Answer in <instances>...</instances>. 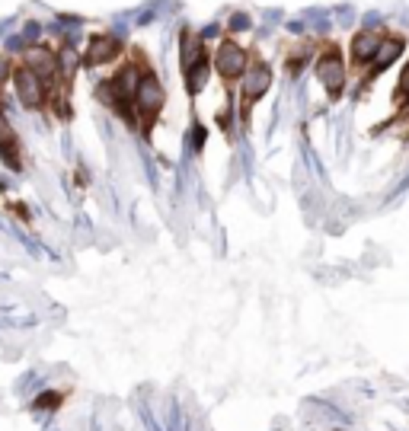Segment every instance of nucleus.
Here are the masks:
<instances>
[{
  "label": "nucleus",
  "instance_id": "obj_1",
  "mask_svg": "<svg viewBox=\"0 0 409 431\" xmlns=\"http://www.w3.org/2000/svg\"><path fill=\"white\" fill-rule=\"evenodd\" d=\"M134 106H138V112H141L144 118H154L163 109V100H167V93H163V86H160V80L154 74H144L138 77V86H134Z\"/></svg>",
  "mask_w": 409,
  "mask_h": 431
},
{
  "label": "nucleus",
  "instance_id": "obj_2",
  "mask_svg": "<svg viewBox=\"0 0 409 431\" xmlns=\"http://www.w3.org/2000/svg\"><path fill=\"white\" fill-rule=\"evenodd\" d=\"M317 77H320V83H323L326 90L336 96V93L343 90V83H345V64H343V58H339L336 51L323 55V58L317 61Z\"/></svg>",
  "mask_w": 409,
  "mask_h": 431
},
{
  "label": "nucleus",
  "instance_id": "obj_3",
  "mask_svg": "<svg viewBox=\"0 0 409 431\" xmlns=\"http://www.w3.org/2000/svg\"><path fill=\"white\" fill-rule=\"evenodd\" d=\"M215 64H217V74H224L227 80H234V77H243V67H246V51L227 42V45H221V48H217Z\"/></svg>",
  "mask_w": 409,
  "mask_h": 431
},
{
  "label": "nucleus",
  "instance_id": "obj_4",
  "mask_svg": "<svg viewBox=\"0 0 409 431\" xmlns=\"http://www.w3.org/2000/svg\"><path fill=\"white\" fill-rule=\"evenodd\" d=\"M272 83V71L266 64H253L250 71H243V100H259Z\"/></svg>",
  "mask_w": 409,
  "mask_h": 431
},
{
  "label": "nucleus",
  "instance_id": "obj_5",
  "mask_svg": "<svg viewBox=\"0 0 409 431\" xmlns=\"http://www.w3.org/2000/svg\"><path fill=\"white\" fill-rule=\"evenodd\" d=\"M17 96L19 102H23L26 109H39L42 106V83H39V77L33 74V71H19L17 74Z\"/></svg>",
  "mask_w": 409,
  "mask_h": 431
},
{
  "label": "nucleus",
  "instance_id": "obj_6",
  "mask_svg": "<svg viewBox=\"0 0 409 431\" xmlns=\"http://www.w3.org/2000/svg\"><path fill=\"white\" fill-rule=\"evenodd\" d=\"M118 55V42L112 35H93L90 39V48H87V58L84 64L87 67H96V64H106Z\"/></svg>",
  "mask_w": 409,
  "mask_h": 431
},
{
  "label": "nucleus",
  "instance_id": "obj_7",
  "mask_svg": "<svg viewBox=\"0 0 409 431\" xmlns=\"http://www.w3.org/2000/svg\"><path fill=\"white\" fill-rule=\"evenodd\" d=\"M400 51H403V42L400 39L381 42V45H377V51H374V64H371V74H367V77H374V74H381V71H387L393 61L400 58Z\"/></svg>",
  "mask_w": 409,
  "mask_h": 431
},
{
  "label": "nucleus",
  "instance_id": "obj_8",
  "mask_svg": "<svg viewBox=\"0 0 409 431\" xmlns=\"http://www.w3.org/2000/svg\"><path fill=\"white\" fill-rule=\"evenodd\" d=\"M26 61H29V71L39 74V77H51L55 74V67H58L55 64V58H51L45 48H33L29 55H26Z\"/></svg>",
  "mask_w": 409,
  "mask_h": 431
},
{
  "label": "nucleus",
  "instance_id": "obj_9",
  "mask_svg": "<svg viewBox=\"0 0 409 431\" xmlns=\"http://www.w3.org/2000/svg\"><path fill=\"white\" fill-rule=\"evenodd\" d=\"M377 35H371V29H365V33L355 35V42H352V55H355V61H367V58H374V51H377Z\"/></svg>",
  "mask_w": 409,
  "mask_h": 431
},
{
  "label": "nucleus",
  "instance_id": "obj_10",
  "mask_svg": "<svg viewBox=\"0 0 409 431\" xmlns=\"http://www.w3.org/2000/svg\"><path fill=\"white\" fill-rule=\"evenodd\" d=\"M205 83H208V64L199 58L192 67H185V86H189V93H199Z\"/></svg>",
  "mask_w": 409,
  "mask_h": 431
},
{
  "label": "nucleus",
  "instance_id": "obj_11",
  "mask_svg": "<svg viewBox=\"0 0 409 431\" xmlns=\"http://www.w3.org/2000/svg\"><path fill=\"white\" fill-rule=\"evenodd\" d=\"M0 154H3L7 163L17 166V154H13V128H10V122L3 116H0Z\"/></svg>",
  "mask_w": 409,
  "mask_h": 431
},
{
  "label": "nucleus",
  "instance_id": "obj_12",
  "mask_svg": "<svg viewBox=\"0 0 409 431\" xmlns=\"http://www.w3.org/2000/svg\"><path fill=\"white\" fill-rule=\"evenodd\" d=\"M199 58V42L192 39V33H183V67H192Z\"/></svg>",
  "mask_w": 409,
  "mask_h": 431
},
{
  "label": "nucleus",
  "instance_id": "obj_13",
  "mask_svg": "<svg viewBox=\"0 0 409 431\" xmlns=\"http://www.w3.org/2000/svg\"><path fill=\"white\" fill-rule=\"evenodd\" d=\"M33 406H35V409H42V412H51V409H58V406H61V393H39Z\"/></svg>",
  "mask_w": 409,
  "mask_h": 431
},
{
  "label": "nucleus",
  "instance_id": "obj_14",
  "mask_svg": "<svg viewBox=\"0 0 409 431\" xmlns=\"http://www.w3.org/2000/svg\"><path fill=\"white\" fill-rule=\"evenodd\" d=\"M397 96H400V100H409V64H406V71H403V77H400V86H397Z\"/></svg>",
  "mask_w": 409,
  "mask_h": 431
},
{
  "label": "nucleus",
  "instance_id": "obj_15",
  "mask_svg": "<svg viewBox=\"0 0 409 431\" xmlns=\"http://www.w3.org/2000/svg\"><path fill=\"white\" fill-rule=\"evenodd\" d=\"M230 29H237V33H240V29H250V17H240V13H237V17L230 19Z\"/></svg>",
  "mask_w": 409,
  "mask_h": 431
},
{
  "label": "nucleus",
  "instance_id": "obj_16",
  "mask_svg": "<svg viewBox=\"0 0 409 431\" xmlns=\"http://www.w3.org/2000/svg\"><path fill=\"white\" fill-rule=\"evenodd\" d=\"M7 77H10V61H7V58H0V83L7 80Z\"/></svg>",
  "mask_w": 409,
  "mask_h": 431
}]
</instances>
